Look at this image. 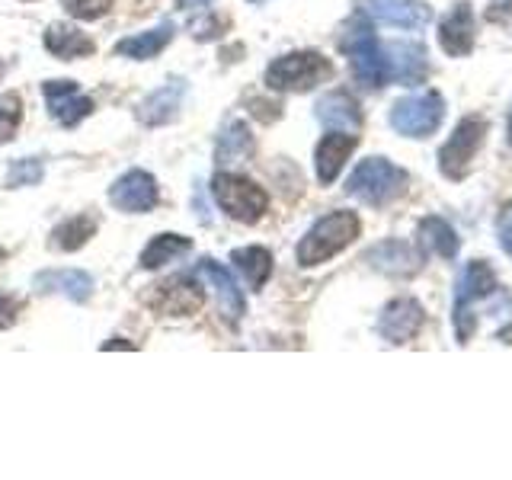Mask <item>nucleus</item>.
I'll use <instances>...</instances> for the list:
<instances>
[{"label":"nucleus","instance_id":"f257e3e1","mask_svg":"<svg viewBox=\"0 0 512 480\" xmlns=\"http://www.w3.org/2000/svg\"><path fill=\"white\" fill-rule=\"evenodd\" d=\"M340 48H343V55L352 64V74H356V80L365 90H378V87L388 84V77H391V71H388V52L381 48L375 29L368 26L365 13H359L356 20L346 23Z\"/></svg>","mask_w":512,"mask_h":480},{"label":"nucleus","instance_id":"f03ea898","mask_svg":"<svg viewBox=\"0 0 512 480\" xmlns=\"http://www.w3.org/2000/svg\"><path fill=\"white\" fill-rule=\"evenodd\" d=\"M362 231V221L356 212H330L320 221H314V228L301 237V244L295 250L298 256V266H320L333 260L336 253H343L352 240L359 237Z\"/></svg>","mask_w":512,"mask_h":480},{"label":"nucleus","instance_id":"7ed1b4c3","mask_svg":"<svg viewBox=\"0 0 512 480\" xmlns=\"http://www.w3.org/2000/svg\"><path fill=\"white\" fill-rule=\"evenodd\" d=\"M407 180H410V176L400 167H394L388 157H368L349 173L346 192L352 199L378 208V205L394 202L400 192L407 189Z\"/></svg>","mask_w":512,"mask_h":480},{"label":"nucleus","instance_id":"20e7f679","mask_svg":"<svg viewBox=\"0 0 512 480\" xmlns=\"http://www.w3.org/2000/svg\"><path fill=\"white\" fill-rule=\"evenodd\" d=\"M333 77V64L320 52H292L266 68V87L276 93H308Z\"/></svg>","mask_w":512,"mask_h":480},{"label":"nucleus","instance_id":"39448f33","mask_svg":"<svg viewBox=\"0 0 512 480\" xmlns=\"http://www.w3.org/2000/svg\"><path fill=\"white\" fill-rule=\"evenodd\" d=\"M212 192H215V202L221 205V212L240 224H256L269 208L266 189L240 173H228V170L218 173L212 180Z\"/></svg>","mask_w":512,"mask_h":480},{"label":"nucleus","instance_id":"423d86ee","mask_svg":"<svg viewBox=\"0 0 512 480\" xmlns=\"http://www.w3.org/2000/svg\"><path fill=\"white\" fill-rule=\"evenodd\" d=\"M445 119V100L436 90L413 93L391 106V128L407 138H429Z\"/></svg>","mask_w":512,"mask_h":480},{"label":"nucleus","instance_id":"0eeeda50","mask_svg":"<svg viewBox=\"0 0 512 480\" xmlns=\"http://www.w3.org/2000/svg\"><path fill=\"white\" fill-rule=\"evenodd\" d=\"M205 304V288L196 272H180L164 282L151 285L148 308L160 317H192Z\"/></svg>","mask_w":512,"mask_h":480},{"label":"nucleus","instance_id":"6e6552de","mask_svg":"<svg viewBox=\"0 0 512 480\" xmlns=\"http://www.w3.org/2000/svg\"><path fill=\"white\" fill-rule=\"evenodd\" d=\"M496 292V276L484 260H471L464 266L458 279V295H455V336L458 343H468L474 333V311L471 304Z\"/></svg>","mask_w":512,"mask_h":480},{"label":"nucleus","instance_id":"1a4fd4ad","mask_svg":"<svg viewBox=\"0 0 512 480\" xmlns=\"http://www.w3.org/2000/svg\"><path fill=\"white\" fill-rule=\"evenodd\" d=\"M484 138H487V119H480V116H464V119L455 125L452 138H448V141L442 144V151H439V167H442V173L448 176V180H461V176L468 173L471 160L477 157V151H480V144H484Z\"/></svg>","mask_w":512,"mask_h":480},{"label":"nucleus","instance_id":"9d476101","mask_svg":"<svg viewBox=\"0 0 512 480\" xmlns=\"http://www.w3.org/2000/svg\"><path fill=\"white\" fill-rule=\"evenodd\" d=\"M157 199H160V189H157V180L148 170H128L109 189V202L116 205L119 212H128V215L151 212V208L157 205Z\"/></svg>","mask_w":512,"mask_h":480},{"label":"nucleus","instance_id":"9b49d317","mask_svg":"<svg viewBox=\"0 0 512 480\" xmlns=\"http://www.w3.org/2000/svg\"><path fill=\"white\" fill-rule=\"evenodd\" d=\"M423 308H420V301H413V298H394L384 304V311L378 317V333L384 336L388 343L400 346V343H410L416 333L423 330Z\"/></svg>","mask_w":512,"mask_h":480},{"label":"nucleus","instance_id":"f8f14e48","mask_svg":"<svg viewBox=\"0 0 512 480\" xmlns=\"http://www.w3.org/2000/svg\"><path fill=\"white\" fill-rule=\"evenodd\" d=\"M359 7L365 16L384 23V26H397V29H423L432 20V10L423 0H359Z\"/></svg>","mask_w":512,"mask_h":480},{"label":"nucleus","instance_id":"ddd939ff","mask_svg":"<svg viewBox=\"0 0 512 480\" xmlns=\"http://www.w3.org/2000/svg\"><path fill=\"white\" fill-rule=\"evenodd\" d=\"M42 93L48 100L52 119L64 128H74L77 122H84L93 112V100L80 96L74 80H48V84H42Z\"/></svg>","mask_w":512,"mask_h":480},{"label":"nucleus","instance_id":"4468645a","mask_svg":"<svg viewBox=\"0 0 512 480\" xmlns=\"http://www.w3.org/2000/svg\"><path fill=\"white\" fill-rule=\"evenodd\" d=\"M439 45L445 55L461 58L474 48V10L471 4H455L439 23Z\"/></svg>","mask_w":512,"mask_h":480},{"label":"nucleus","instance_id":"2eb2a0df","mask_svg":"<svg viewBox=\"0 0 512 480\" xmlns=\"http://www.w3.org/2000/svg\"><path fill=\"white\" fill-rule=\"evenodd\" d=\"M365 263L378 272H388V276H413L423 266V253L404 240H384L365 253Z\"/></svg>","mask_w":512,"mask_h":480},{"label":"nucleus","instance_id":"dca6fc26","mask_svg":"<svg viewBox=\"0 0 512 480\" xmlns=\"http://www.w3.org/2000/svg\"><path fill=\"white\" fill-rule=\"evenodd\" d=\"M359 148V138L352 132H330L324 135V141L317 144L314 151V167H317V180L330 186L336 176H340V170L346 167L349 154Z\"/></svg>","mask_w":512,"mask_h":480},{"label":"nucleus","instance_id":"f3484780","mask_svg":"<svg viewBox=\"0 0 512 480\" xmlns=\"http://www.w3.org/2000/svg\"><path fill=\"white\" fill-rule=\"evenodd\" d=\"M199 279H205L208 285L215 288V295H218V304H221V314L231 320V324H237L240 314H244L247 308V301H244V292L237 288V282L231 279V272L224 269L221 263L215 260H199V272H196Z\"/></svg>","mask_w":512,"mask_h":480},{"label":"nucleus","instance_id":"a211bd4d","mask_svg":"<svg viewBox=\"0 0 512 480\" xmlns=\"http://www.w3.org/2000/svg\"><path fill=\"white\" fill-rule=\"evenodd\" d=\"M32 285H36V292H45V295L58 292L77 304H84L93 295V276L84 269H48V272H39V276L32 279Z\"/></svg>","mask_w":512,"mask_h":480},{"label":"nucleus","instance_id":"6ab92c4d","mask_svg":"<svg viewBox=\"0 0 512 480\" xmlns=\"http://www.w3.org/2000/svg\"><path fill=\"white\" fill-rule=\"evenodd\" d=\"M317 119L333 132H359L362 128V112L359 103L352 100L346 90H333L317 100Z\"/></svg>","mask_w":512,"mask_h":480},{"label":"nucleus","instance_id":"aec40b11","mask_svg":"<svg viewBox=\"0 0 512 480\" xmlns=\"http://www.w3.org/2000/svg\"><path fill=\"white\" fill-rule=\"evenodd\" d=\"M45 48L61 61H77L96 52V42L84 29L68 26V23H52L45 29Z\"/></svg>","mask_w":512,"mask_h":480},{"label":"nucleus","instance_id":"412c9836","mask_svg":"<svg viewBox=\"0 0 512 480\" xmlns=\"http://www.w3.org/2000/svg\"><path fill=\"white\" fill-rule=\"evenodd\" d=\"M388 52V71L394 80H400V84H420V80L426 77V52L420 45H410V42H394L384 48Z\"/></svg>","mask_w":512,"mask_h":480},{"label":"nucleus","instance_id":"4be33fe9","mask_svg":"<svg viewBox=\"0 0 512 480\" xmlns=\"http://www.w3.org/2000/svg\"><path fill=\"white\" fill-rule=\"evenodd\" d=\"M183 93H186V84L183 80H167L164 87L154 90L148 100L141 103V122L144 125H167L170 119H176V109L183 103Z\"/></svg>","mask_w":512,"mask_h":480},{"label":"nucleus","instance_id":"5701e85b","mask_svg":"<svg viewBox=\"0 0 512 480\" xmlns=\"http://www.w3.org/2000/svg\"><path fill=\"white\" fill-rule=\"evenodd\" d=\"M170 42H173V23H160L157 29L138 32V36H128V39L116 42V55L132 58V61H151L164 52Z\"/></svg>","mask_w":512,"mask_h":480},{"label":"nucleus","instance_id":"b1692460","mask_svg":"<svg viewBox=\"0 0 512 480\" xmlns=\"http://www.w3.org/2000/svg\"><path fill=\"white\" fill-rule=\"evenodd\" d=\"M231 263L253 292H260L272 276V253L266 247H237L231 253Z\"/></svg>","mask_w":512,"mask_h":480},{"label":"nucleus","instance_id":"393cba45","mask_svg":"<svg viewBox=\"0 0 512 480\" xmlns=\"http://www.w3.org/2000/svg\"><path fill=\"white\" fill-rule=\"evenodd\" d=\"M189 250H192L189 237H183V234H157L151 244L141 250L138 266L141 269H160V266H167L173 260H180V256H186Z\"/></svg>","mask_w":512,"mask_h":480},{"label":"nucleus","instance_id":"a878e982","mask_svg":"<svg viewBox=\"0 0 512 480\" xmlns=\"http://www.w3.org/2000/svg\"><path fill=\"white\" fill-rule=\"evenodd\" d=\"M420 244L426 253H436V256H442V260H452V256L458 253V234L445 218L432 215V218L420 221Z\"/></svg>","mask_w":512,"mask_h":480},{"label":"nucleus","instance_id":"bb28decb","mask_svg":"<svg viewBox=\"0 0 512 480\" xmlns=\"http://www.w3.org/2000/svg\"><path fill=\"white\" fill-rule=\"evenodd\" d=\"M253 154V135L247 122L234 119L228 128L221 132V141H218V164L221 167H231V164H240L244 157Z\"/></svg>","mask_w":512,"mask_h":480},{"label":"nucleus","instance_id":"cd10ccee","mask_svg":"<svg viewBox=\"0 0 512 480\" xmlns=\"http://www.w3.org/2000/svg\"><path fill=\"white\" fill-rule=\"evenodd\" d=\"M96 234V218L93 215H74L68 221H61L52 231V247L61 253H74L87 244V240Z\"/></svg>","mask_w":512,"mask_h":480},{"label":"nucleus","instance_id":"c85d7f7f","mask_svg":"<svg viewBox=\"0 0 512 480\" xmlns=\"http://www.w3.org/2000/svg\"><path fill=\"white\" fill-rule=\"evenodd\" d=\"M20 122H23V100L16 93H4L0 96V144L13 141Z\"/></svg>","mask_w":512,"mask_h":480},{"label":"nucleus","instance_id":"c756f323","mask_svg":"<svg viewBox=\"0 0 512 480\" xmlns=\"http://www.w3.org/2000/svg\"><path fill=\"white\" fill-rule=\"evenodd\" d=\"M42 180V160L36 157H23V160H16V164L10 167L7 173V186L16 189V186H36Z\"/></svg>","mask_w":512,"mask_h":480},{"label":"nucleus","instance_id":"7c9ffc66","mask_svg":"<svg viewBox=\"0 0 512 480\" xmlns=\"http://www.w3.org/2000/svg\"><path fill=\"white\" fill-rule=\"evenodd\" d=\"M74 20H103L112 10V0H61Z\"/></svg>","mask_w":512,"mask_h":480},{"label":"nucleus","instance_id":"2f4dec72","mask_svg":"<svg viewBox=\"0 0 512 480\" xmlns=\"http://www.w3.org/2000/svg\"><path fill=\"white\" fill-rule=\"evenodd\" d=\"M23 301H16L13 295H0V330H10L20 320Z\"/></svg>","mask_w":512,"mask_h":480},{"label":"nucleus","instance_id":"473e14b6","mask_svg":"<svg viewBox=\"0 0 512 480\" xmlns=\"http://www.w3.org/2000/svg\"><path fill=\"white\" fill-rule=\"evenodd\" d=\"M496 237H500V247L512 256V205H506L496 221Z\"/></svg>","mask_w":512,"mask_h":480},{"label":"nucleus","instance_id":"72a5a7b5","mask_svg":"<svg viewBox=\"0 0 512 480\" xmlns=\"http://www.w3.org/2000/svg\"><path fill=\"white\" fill-rule=\"evenodd\" d=\"M221 29H224V20H218V16H208L202 26H192V36H196L199 42H208V39H218Z\"/></svg>","mask_w":512,"mask_h":480},{"label":"nucleus","instance_id":"f704fd0d","mask_svg":"<svg viewBox=\"0 0 512 480\" xmlns=\"http://www.w3.org/2000/svg\"><path fill=\"white\" fill-rule=\"evenodd\" d=\"M212 0H176V7L180 10H205Z\"/></svg>","mask_w":512,"mask_h":480},{"label":"nucleus","instance_id":"c9c22d12","mask_svg":"<svg viewBox=\"0 0 512 480\" xmlns=\"http://www.w3.org/2000/svg\"><path fill=\"white\" fill-rule=\"evenodd\" d=\"M112 349H135L132 343H125V340H116V343H106L103 352H112Z\"/></svg>","mask_w":512,"mask_h":480},{"label":"nucleus","instance_id":"e433bc0d","mask_svg":"<svg viewBox=\"0 0 512 480\" xmlns=\"http://www.w3.org/2000/svg\"><path fill=\"white\" fill-rule=\"evenodd\" d=\"M506 135H509V144H512V116H509V125H506Z\"/></svg>","mask_w":512,"mask_h":480},{"label":"nucleus","instance_id":"4c0bfd02","mask_svg":"<svg viewBox=\"0 0 512 480\" xmlns=\"http://www.w3.org/2000/svg\"><path fill=\"white\" fill-rule=\"evenodd\" d=\"M247 4H266V0H247Z\"/></svg>","mask_w":512,"mask_h":480}]
</instances>
